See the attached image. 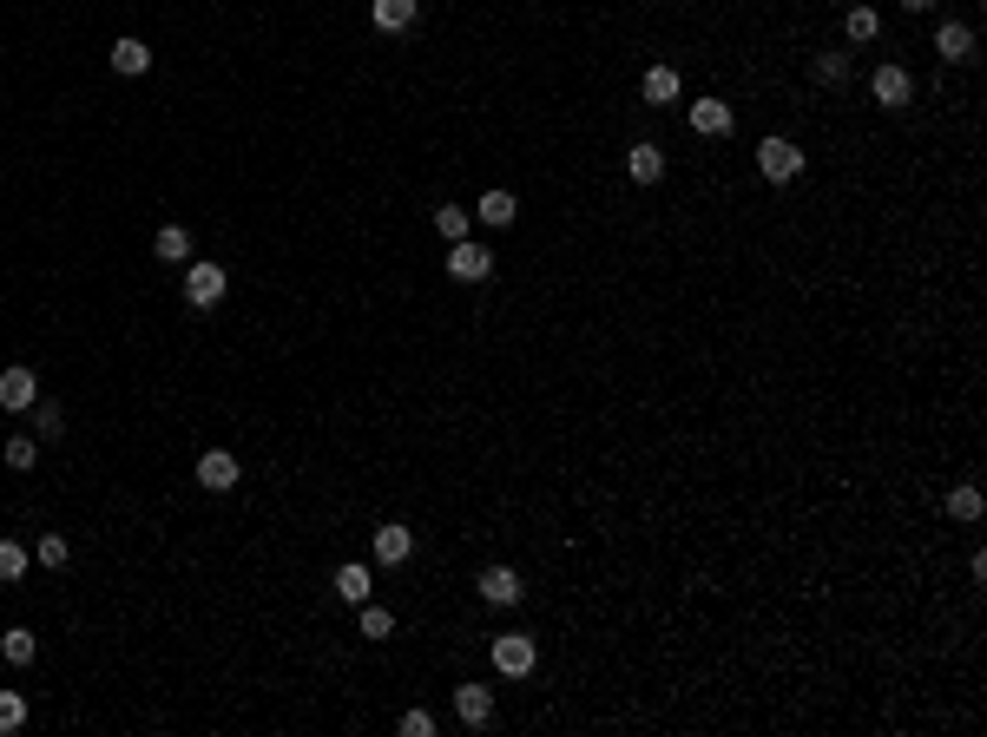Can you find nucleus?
Segmentation results:
<instances>
[{"mask_svg": "<svg viewBox=\"0 0 987 737\" xmlns=\"http://www.w3.org/2000/svg\"><path fill=\"white\" fill-rule=\"evenodd\" d=\"M408 553H415V534H408V527H395V520H389V527H376V560L382 566H402Z\"/></svg>", "mask_w": 987, "mask_h": 737, "instance_id": "13", "label": "nucleus"}, {"mask_svg": "<svg viewBox=\"0 0 987 737\" xmlns=\"http://www.w3.org/2000/svg\"><path fill=\"white\" fill-rule=\"evenodd\" d=\"M27 573V547L20 540H0V580H20Z\"/></svg>", "mask_w": 987, "mask_h": 737, "instance_id": "27", "label": "nucleus"}, {"mask_svg": "<svg viewBox=\"0 0 987 737\" xmlns=\"http://www.w3.org/2000/svg\"><path fill=\"white\" fill-rule=\"evenodd\" d=\"M60 408H33V435H40V441H60Z\"/></svg>", "mask_w": 987, "mask_h": 737, "instance_id": "30", "label": "nucleus"}, {"mask_svg": "<svg viewBox=\"0 0 987 737\" xmlns=\"http://www.w3.org/2000/svg\"><path fill=\"white\" fill-rule=\"evenodd\" d=\"M691 132L724 139V132H731V106H724V99H698V106H691Z\"/></svg>", "mask_w": 987, "mask_h": 737, "instance_id": "12", "label": "nucleus"}, {"mask_svg": "<svg viewBox=\"0 0 987 737\" xmlns=\"http://www.w3.org/2000/svg\"><path fill=\"white\" fill-rule=\"evenodd\" d=\"M33 553H40V566H53V573H60V566H66V560H73V553H66V540H60V534H47V540H40V547H33Z\"/></svg>", "mask_w": 987, "mask_h": 737, "instance_id": "29", "label": "nucleus"}, {"mask_svg": "<svg viewBox=\"0 0 987 737\" xmlns=\"http://www.w3.org/2000/svg\"><path fill=\"white\" fill-rule=\"evenodd\" d=\"M145 66H152V47H145V40H112V73H126V79H139Z\"/></svg>", "mask_w": 987, "mask_h": 737, "instance_id": "14", "label": "nucleus"}, {"mask_svg": "<svg viewBox=\"0 0 987 737\" xmlns=\"http://www.w3.org/2000/svg\"><path fill=\"white\" fill-rule=\"evenodd\" d=\"M369 20L382 33H402V27H415V0H369Z\"/></svg>", "mask_w": 987, "mask_h": 737, "instance_id": "15", "label": "nucleus"}, {"mask_svg": "<svg viewBox=\"0 0 987 737\" xmlns=\"http://www.w3.org/2000/svg\"><path fill=\"white\" fill-rule=\"evenodd\" d=\"M362 632H369V639H389V632H395V612H389V606H369V599H362Z\"/></svg>", "mask_w": 987, "mask_h": 737, "instance_id": "26", "label": "nucleus"}, {"mask_svg": "<svg viewBox=\"0 0 987 737\" xmlns=\"http://www.w3.org/2000/svg\"><path fill=\"white\" fill-rule=\"evenodd\" d=\"M843 33H849V40H876V33H882V14H876V7H849Z\"/></svg>", "mask_w": 987, "mask_h": 737, "instance_id": "22", "label": "nucleus"}, {"mask_svg": "<svg viewBox=\"0 0 987 737\" xmlns=\"http://www.w3.org/2000/svg\"><path fill=\"white\" fill-rule=\"evenodd\" d=\"M33 402H40V382H33V369H0V408H7V415H27Z\"/></svg>", "mask_w": 987, "mask_h": 737, "instance_id": "5", "label": "nucleus"}, {"mask_svg": "<svg viewBox=\"0 0 987 737\" xmlns=\"http://www.w3.org/2000/svg\"><path fill=\"white\" fill-rule=\"evenodd\" d=\"M33 461H40V441H33V435H14V441H7V468H14V474H27Z\"/></svg>", "mask_w": 987, "mask_h": 737, "instance_id": "25", "label": "nucleus"}, {"mask_svg": "<svg viewBox=\"0 0 987 737\" xmlns=\"http://www.w3.org/2000/svg\"><path fill=\"white\" fill-rule=\"evenodd\" d=\"M935 53H941V60H955V66H968V60H974V27H961V20H941V27H935Z\"/></svg>", "mask_w": 987, "mask_h": 737, "instance_id": "8", "label": "nucleus"}, {"mask_svg": "<svg viewBox=\"0 0 987 737\" xmlns=\"http://www.w3.org/2000/svg\"><path fill=\"white\" fill-rule=\"evenodd\" d=\"M869 93H876V106H909V73L902 66H876V79H869Z\"/></svg>", "mask_w": 987, "mask_h": 737, "instance_id": "10", "label": "nucleus"}, {"mask_svg": "<svg viewBox=\"0 0 987 737\" xmlns=\"http://www.w3.org/2000/svg\"><path fill=\"white\" fill-rule=\"evenodd\" d=\"M948 520H981V487H955L948 494Z\"/></svg>", "mask_w": 987, "mask_h": 737, "instance_id": "24", "label": "nucleus"}, {"mask_svg": "<svg viewBox=\"0 0 987 737\" xmlns=\"http://www.w3.org/2000/svg\"><path fill=\"white\" fill-rule=\"evenodd\" d=\"M448 277H455V283H487V277H494V251L474 244V237H461L455 251H448Z\"/></svg>", "mask_w": 987, "mask_h": 737, "instance_id": "4", "label": "nucleus"}, {"mask_svg": "<svg viewBox=\"0 0 987 737\" xmlns=\"http://www.w3.org/2000/svg\"><path fill=\"white\" fill-rule=\"evenodd\" d=\"M402 737H435V718L428 711H402Z\"/></svg>", "mask_w": 987, "mask_h": 737, "instance_id": "31", "label": "nucleus"}, {"mask_svg": "<svg viewBox=\"0 0 987 737\" xmlns=\"http://www.w3.org/2000/svg\"><path fill=\"white\" fill-rule=\"evenodd\" d=\"M152 251L165 257V264H185V257H191V231H178V224H165V231L152 237Z\"/></svg>", "mask_w": 987, "mask_h": 737, "instance_id": "19", "label": "nucleus"}, {"mask_svg": "<svg viewBox=\"0 0 987 737\" xmlns=\"http://www.w3.org/2000/svg\"><path fill=\"white\" fill-rule=\"evenodd\" d=\"M757 172H764L770 185H790V178H803V152L790 139H764L757 145Z\"/></svg>", "mask_w": 987, "mask_h": 737, "instance_id": "2", "label": "nucleus"}, {"mask_svg": "<svg viewBox=\"0 0 987 737\" xmlns=\"http://www.w3.org/2000/svg\"><path fill=\"white\" fill-rule=\"evenodd\" d=\"M336 593H343L349 606H362V599H369V566H362V560L336 566Z\"/></svg>", "mask_w": 987, "mask_h": 737, "instance_id": "17", "label": "nucleus"}, {"mask_svg": "<svg viewBox=\"0 0 987 737\" xmlns=\"http://www.w3.org/2000/svg\"><path fill=\"white\" fill-rule=\"evenodd\" d=\"M198 481L211 487V494H231V487H237V461L224 455V448H204V455H198Z\"/></svg>", "mask_w": 987, "mask_h": 737, "instance_id": "9", "label": "nucleus"}, {"mask_svg": "<svg viewBox=\"0 0 987 737\" xmlns=\"http://www.w3.org/2000/svg\"><path fill=\"white\" fill-rule=\"evenodd\" d=\"M435 231L448 237V244H461V237L474 231V218H468V211H461V204H441V211H435Z\"/></svg>", "mask_w": 987, "mask_h": 737, "instance_id": "20", "label": "nucleus"}, {"mask_svg": "<svg viewBox=\"0 0 987 737\" xmlns=\"http://www.w3.org/2000/svg\"><path fill=\"white\" fill-rule=\"evenodd\" d=\"M678 93H685V86H678L672 66H652V73H645V99H652V106H672Z\"/></svg>", "mask_w": 987, "mask_h": 737, "instance_id": "18", "label": "nucleus"}, {"mask_svg": "<svg viewBox=\"0 0 987 737\" xmlns=\"http://www.w3.org/2000/svg\"><path fill=\"white\" fill-rule=\"evenodd\" d=\"M902 7H909V14H928V7H935V0H902Z\"/></svg>", "mask_w": 987, "mask_h": 737, "instance_id": "32", "label": "nucleus"}, {"mask_svg": "<svg viewBox=\"0 0 987 737\" xmlns=\"http://www.w3.org/2000/svg\"><path fill=\"white\" fill-rule=\"evenodd\" d=\"M33 652H40L33 632H0V659H7V665H33Z\"/></svg>", "mask_w": 987, "mask_h": 737, "instance_id": "21", "label": "nucleus"}, {"mask_svg": "<svg viewBox=\"0 0 987 737\" xmlns=\"http://www.w3.org/2000/svg\"><path fill=\"white\" fill-rule=\"evenodd\" d=\"M474 218H481V224H494V231H501V224H514V218H520L514 191H487V198H481V211H474Z\"/></svg>", "mask_w": 987, "mask_h": 737, "instance_id": "16", "label": "nucleus"}, {"mask_svg": "<svg viewBox=\"0 0 987 737\" xmlns=\"http://www.w3.org/2000/svg\"><path fill=\"white\" fill-rule=\"evenodd\" d=\"M816 86H836V79H849V53H816Z\"/></svg>", "mask_w": 987, "mask_h": 737, "instance_id": "23", "label": "nucleus"}, {"mask_svg": "<svg viewBox=\"0 0 987 737\" xmlns=\"http://www.w3.org/2000/svg\"><path fill=\"white\" fill-rule=\"evenodd\" d=\"M626 172H632V185H658V178H665V152L639 139V145L626 152Z\"/></svg>", "mask_w": 987, "mask_h": 737, "instance_id": "11", "label": "nucleus"}, {"mask_svg": "<svg viewBox=\"0 0 987 737\" xmlns=\"http://www.w3.org/2000/svg\"><path fill=\"white\" fill-rule=\"evenodd\" d=\"M224 290H231L224 264H191V270H185V303H191V310H218Z\"/></svg>", "mask_w": 987, "mask_h": 737, "instance_id": "1", "label": "nucleus"}, {"mask_svg": "<svg viewBox=\"0 0 987 737\" xmlns=\"http://www.w3.org/2000/svg\"><path fill=\"white\" fill-rule=\"evenodd\" d=\"M487 659H494V672H501V678H527L540 652H533V639H527V632H501V639H494V652H487Z\"/></svg>", "mask_w": 987, "mask_h": 737, "instance_id": "3", "label": "nucleus"}, {"mask_svg": "<svg viewBox=\"0 0 987 737\" xmlns=\"http://www.w3.org/2000/svg\"><path fill=\"white\" fill-rule=\"evenodd\" d=\"M455 718L468 724V731H481V724L494 718V691L487 685H455Z\"/></svg>", "mask_w": 987, "mask_h": 737, "instance_id": "6", "label": "nucleus"}, {"mask_svg": "<svg viewBox=\"0 0 987 737\" xmlns=\"http://www.w3.org/2000/svg\"><path fill=\"white\" fill-rule=\"evenodd\" d=\"M27 724V698L20 691H0V731H20Z\"/></svg>", "mask_w": 987, "mask_h": 737, "instance_id": "28", "label": "nucleus"}, {"mask_svg": "<svg viewBox=\"0 0 987 737\" xmlns=\"http://www.w3.org/2000/svg\"><path fill=\"white\" fill-rule=\"evenodd\" d=\"M474 586H481L487 606H520V573H514V566H487Z\"/></svg>", "mask_w": 987, "mask_h": 737, "instance_id": "7", "label": "nucleus"}]
</instances>
